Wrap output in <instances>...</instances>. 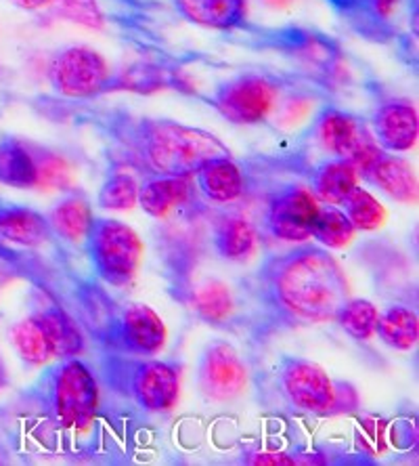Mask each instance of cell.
<instances>
[{
    "label": "cell",
    "mask_w": 419,
    "mask_h": 466,
    "mask_svg": "<svg viewBox=\"0 0 419 466\" xmlns=\"http://www.w3.org/2000/svg\"><path fill=\"white\" fill-rule=\"evenodd\" d=\"M247 294L273 330H279L335 321L350 290L334 255L323 246L302 242L260 260L247 282Z\"/></svg>",
    "instance_id": "1"
},
{
    "label": "cell",
    "mask_w": 419,
    "mask_h": 466,
    "mask_svg": "<svg viewBox=\"0 0 419 466\" xmlns=\"http://www.w3.org/2000/svg\"><path fill=\"white\" fill-rule=\"evenodd\" d=\"M91 120L118 146L124 164L147 175H194L210 157L231 154L214 133L176 120L115 114Z\"/></svg>",
    "instance_id": "2"
},
{
    "label": "cell",
    "mask_w": 419,
    "mask_h": 466,
    "mask_svg": "<svg viewBox=\"0 0 419 466\" xmlns=\"http://www.w3.org/2000/svg\"><path fill=\"white\" fill-rule=\"evenodd\" d=\"M105 385L143 412L164 414L181 395V366L176 361L103 351L97 361Z\"/></svg>",
    "instance_id": "3"
},
{
    "label": "cell",
    "mask_w": 419,
    "mask_h": 466,
    "mask_svg": "<svg viewBox=\"0 0 419 466\" xmlns=\"http://www.w3.org/2000/svg\"><path fill=\"white\" fill-rule=\"evenodd\" d=\"M27 395L59 429H82L99 408V380L80 358L57 360L30 387Z\"/></svg>",
    "instance_id": "4"
},
{
    "label": "cell",
    "mask_w": 419,
    "mask_h": 466,
    "mask_svg": "<svg viewBox=\"0 0 419 466\" xmlns=\"http://www.w3.org/2000/svg\"><path fill=\"white\" fill-rule=\"evenodd\" d=\"M15 351L27 366H46L53 360L80 358L86 351V334L59 303L36 307L11 328Z\"/></svg>",
    "instance_id": "5"
},
{
    "label": "cell",
    "mask_w": 419,
    "mask_h": 466,
    "mask_svg": "<svg viewBox=\"0 0 419 466\" xmlns=\"http://www.w3.org/2000/svg\"><path fill=\"white\" fill-rule=\"evenodd\" d=\"M95 278L112 288H126L133 282L145 255L139 233L118 218H93L82 242Z\"/></svg>",
    "instance_id": "6"
},
{
    "label": "cell",
    "mask_w": 419,
    "mask_h": 466,
    "mask_svg": "<svg viewBox=\"0 0 419 466\" xmlns=\"http://www.w3.org/2000/svg\"><path fill=\"white\" fill-rule=\"evenodd\" d=\"M46 78L59 97L70 101H93L109 95L112 67L99 51L85 45H67L53 53Z\"/></svg>",
    "instance_id": "7"
},
{
    "label": "cell",
    "mask_w": 419,
    "mask_h": 466,
    "mask_svg": "<svg viewBox=\"0 0 419 466\" xmlns=\"http://www.w3.org/2000/svg\"><path fill=\"white\" fill-rule=\"evenodd\" d=\"M281 85L263 72H239L218 82L205 101L233 125H260L279 104Z\"/></svg>",
    "instance_id": "8"
},
{
    "label": "cell",
    "mask_w": 419,
    "mask_h": 466,
    "mask_svg": "<svg viewBox=\"0 0 419 466\" xmlns=\"http://www.w3.org/2000/svg\"><path fill=\"white\" fill-rule=\"evenodd\" d=\"M274 380L279 393L292 408L308 414L340 412L342 390L319 363L298 355H281L274 363Z\"/></svg>",
    "instance_id": "9"
},
{
    "label": "cell",
    "mask_w": 419,
    "mask_h": 466,
    "mask_svg": "<svg viewBox=\"0 0 419 466\" xmlns=\"http://www.w3.org/2000/svg\"><path fill=\"white\" fill-rule=\"evenodd\" d=\"M314 139L332 157L348 162L363 177L384 149L377 146L365 120L335 106H325L313 127Z\"/></svg>",
    "instance_id": "10"
},
{
    "label": "cell",
    "mask_w": 419,
    "mask_h": 466,
    "mask_svg": "<svg viewBox=\"0 0 419 466\" xmlns=\"http://www.w3.org/2000/svg\"><path fill=\"white\" fill-rule=\"evenodd\" d=\"M233 32H244L242 40H235L237 45L256 46V49H277L284 55H290L292 59L304 61L308 67H314V72H332L335 61L340 57L338 45L325 34L302 30V27H256L244 24Z\"/></svg>",
    "instance_id": "11"
},
{
    "label": "cell",
    "mask_w": 419,
    "mask_h": 466,
    "mask_svg": "<svg viewBox=\"0 0 419 466\" xmlns=\"http://www.w3.org/2000/svg\"><path fill=\"white\" fill-rule=\"evenodd\" d=\"M195 385L205 401L231 403L247 389V366L233 342L214 339L199 353Z\"/></svg>",
    "instance_id": "12"
},
{
    "label": "cell",
    "mask_w": 419,
    "mask_h": 466,
    "mask_svg": "<svg viewBox=\"0 0 419 466\" xmlns=\"http://www.w3.org/2000/svg\"><path fill=\"white\" fill-rule=\"evenodd\" d=\"M319 200L304 185H284L269 198L264 210V229L281 242L302 244L311 239V228Z\"/></svg>",
    "instance_id": "13"
},
{
    "label": "cell",
    "mask_w": 419,
    "mask_h": 466,
    "mask_svg": "<svg viewBox=\"0 0 419 466\" xmlns=\"http://www.w3.org/2000/svg\"><path fill=\"white\" fill-rule=\"evenodd\" d=\"M168 340V330L160 315L143 303L124 305L115 351L139 358H155L164 351Z\"/></svg>",
    "instance_id": "14"
},
{
    "label": "cell",
    "mask_w": 419,
    "mask_h": 466,
    "mask_svg": "<svg viewBox=\"0 0 419 466\" xmlns=\"http://www.w3.org/2000/svg\"><path fill=\"white\" fill-rule=\"evenodd\" d=\"M371 133L384 152H411L419 137L417 107L407 99L382 101L371 116Z\"/></svg>",
    "instance_id": "15"
},
{
    "label": "cell",
    "mask_w": 419,
    "mask_h": 466,
    "mask_svg": "<svg viewBox=\"0 0 419 466\" xmlns=\"http://www.w3.org/2000/svg\"><path fill=\"white\" fill-rule=\"evenodd\" d=\"M53 238L55 233L43 212L0 202V250L45 248Z\"/></svg>",
    "instance_id": "16"
},
{
    "label": "cell",
    "mask_w": 419,
    "mask_h": 466,
    "mask_svg": "<svg viewBox=\"0 0 419 466\" xmlns=\"http://www.w3.org/2000/svg\"><path fill=\"white\" fill-rule=\"evenodd\" d=\"M194 194V175H147L139 183L136 207L151 218H166L176 208L185 207Z\"/></svg>",
    "instance_id": "17"
},
{
    "label": "cell",
    "mask_w": 419,
    "mask_h": 466,
    "mask_svg": "<svg viewBox=\"0 0 419 466\" xmlns=\"http://www.w3.org/2000/svg\"><path fill=\"white\" fill-rule=\"evenodd\" d=\"M194 185L208 202L231 204L245 194V173L233 157L214 156L194 173Z\"/></svg>",
    "instance_id": "18"
},
{
    "label": "cell",
    "mask_w": 419,
    "mask_h": 466,
    "mask_svg": "<svg viewBox=\"0 0 419 466\" xmlns=\"http://www.w3.org/2000/svg\"><path fill=\"white\" fill-rule=\"evenodd\" d=\"M170 3L178 17L205 30L226 34L247 22L245 0H170Z\"/></svg>",
    "instance_id": "19"
},
{
    "label": "cell",
    "mask_w": 419,
    "mask_h": 466,
    "mask_svg": "<svg viewBox=\"0 0 419 466\" xmlns=\"http://www.w3.org/2000/svg\"><path fill=\"white\" fill-rule=\"evenodd\" d=\"M363 179L374 183L384 194L393 198L401 204L414 207L417 204L419 189H417V175L414 167L396 154L382 152L377 160L371 164L369 170L363 175Z\"/></svg>",
    "instance_id": "20"
},
{
    "label": "cell",
    "mask_w": 419,
    "mask_h": 466,
    "mask_svg": "<svg viewBox=\"0 0 419 466\" xmlns=\"http://www.w3.org/2000/svg\"><path fill=\"white\" fill-rule=\"evenodd\" d=\"M346 22L361 34L375 36H394L393 19L403 0H327Z\"/></svg>",
    "instance_id": "21"
},
{
    "label": "cell",
    "mask_w": 419,
    "mask_h": 466,
    "mask_svg": "<svg viewBox=\"0 0 419 466\" xmlns=\"http://www.w3.org/2000/svg\"><path fill=\"white\" fill-rule=\"evenodd\" d=\"M258 244V229L244 215H224L212 231V248L229 263H244L252 258Z\"/></svg>",
    "instance_id": "22"
},
{
    "label": "cell",
    "mask_w": 419,
    "mask_h": 466,
    "mask_svg": "<svg viewBox=\"0 0 419 466\" xmlns=\"http://www.w3.org/2000/svg\"><path fill=\"white\" fill-rule=\"evenodd\" d=\"M356 185H359V175L340 157H327L314 164L308 173V189L319 202L334 204V207H340Z\"/></svg>",
    "instance_id": "23"
},
{
    "label": "cell",
    "mask_w": 419,
    "mask_h": 466,
    "mask_svg": "<svg viewBox=\"0 0 419 466\" xmlns=\"http://www.w3.org/2000/svg\"><path fill=\"white\" fill-rule=\"evenodd\" d=\"M93 204L82 194H67L46 212L55 238L64 239L70 246H82L86 238V231L93 223Z\"/></svg>",
    "instance_id": "24"
},
{
    "label": "cell",
    "mask_w": 419,
    "mask_h": 466,
    "mask_svg": "<svg viewBox=\"0 0 419 466\" xmlns=\"http://www.w3.org/2000/svg\"><path fill=\"white\" fill-rule=\"evenodd\" d=\"M187 305L191 307L199 319L208 324H224L229 321L237 309L235 294L233 288L218 278H202L189 290Z\"/></svg>",
    "instance_id": "25"
},
{
    "label": "cell",
    "mask_w": 419,
    "mask_h": 466,
    "mask_svg": "<svg viewBox=\"0 0 419 466\" xmlns=\"http://www.w3.org/2000/svg\"><path fill=\"white\" fill-rule=\"evenodd\" d=\"M0 183L13 189L38 187L36 149L17 137L0 139Z\"/></svg>",
    "instance_id": "26"
},
{
    "label": "cell",
    "mask_w": 419,
    "mask_h": 466,
    "mask_svg": "<svg viewBox=\"0 0 419 466\" xmlns=\"http://www.w3.org/2000/svg\"><path fill=\"white\" fill-rule=\"evenodd\" d=\"M375 334L393 351H411L419 340L417 313L404 305H390L380 311Z\"/></svg>",
    "instance_id": "27"
},
{
    "label": "cell",
    "mask_w": 419,
    "mask_h": 466,
    "mask_svg": "<svg viewBox=\"0 0 419 466\" xmlns=\"http://www.w3.org/2000/svg\"><path fill=\"white\" fill-rule=\"evenodd\" d=\"M354 236L356 229L354 225L348 221L344 210L340 207H334V204L319 202L317 217H314L311 228L313 239H317L323 248L340 250L346 248V246L354 239Z\"/></svg>",
    "instance_id": "28"
},
{
    "label": "cell",
    "mask_w": 419,
    "mask_h": 466,
    "mask_svg": "<svg viewBox=\"0 0 419 466\" xmlns=\"http://www.w3.org/2000/svg\"><path fill=\"white\" fill-rule=\"evenodd\" d=\"M348 221L354 225L356 231H375L386 223L388 212L377 202L374 194H369L365 187H356L346 196V200L340 204Z\"/></svg>",
    "instance_id": "29"
},
{
    "label": "cell",
    "mask_w": 419,
    "mask_h": 466,
    "mask_svg": "<svg viewBox=\"0 0 419 466\" xmlns=\"http://www.w3.org/2000/svg\"><path fill=\"white\" fill-rule=\"evenodd\" d=\"M377 318H380V309L367 299H350L342 309L335 315L342 330H344L350 339L354 340H371L375 337Z\"/></svg>",
    "instance_id": "30"
},
{
    "label": "cell",
    "mask_w": 419,
    "mask_h": 466,
    "mask_svg": "<svg viewBox=\"0 0 419 466\" xmlns=\"http://www.w3.org/2000/svg\"><path fill=\"white\" fill-rule=\"evenodd\" d=\"M139 200V181L128 170H115L99 187L97 204L103 210H130Z\"/></svg>",
    "instance_id": "31"
},
{
    "label": "cell",
    "mask_w": 419,
    "mask_h": 466,
    "mask_svg": "<svg viewBox=\"0 0 419 466\" xmlns=\"http://www.w3.org/2000/svg\"><path fill=\"white\" fill-rule=\"evenodd\" d=\"M36 160H38V187H49V189H70L74 183L72 168L64 157L57 154L43 152L36 149Z\"/></svg>",
    "instance_id": "32"
},
{
    "label": "cell",
    "mask_w": 419,
    "mask_h": 466,
    "mask_svg": "<svg viewBox=\"0 0 419 466\" xmlns=\"http://www.w3.org/2000/svg\"><path fill=\"white\" fill-rule=\"evenodd\" d=\"M247 464H296L294 458H285V454H273V451H258L254 458H245Z\"/></svg>",
    "instance_id": "33"
},
{
    "label": "cell",
    "mask_w": 419,
    "mask_h": 466,
    "mask_svg": "<svg viewBox=\"0 0 419 466\" xmlns=\"http://www.w3.org/2000/svg\"><path fill=\"white\" fill-rule=\"evenodd\" d=\"M13 3L24 11H40V9H49L53 0H13Z\"/></svg>",
    "instance_id": "34"
},
{
    "label": "cell",
    "mask_w": 419,
    "mask_h": 466,
    "mask_svg": "<svg viewBox=\"0 0 419 466\" xmlns=\"http://www.w3.org/2000/svg\"><path fill=\"white\" fill-rule=\"evenodd\" d=\"M9 387V374H6V368H5V361L0 358V390Z\"/></svg>",
    "instance_id": "35"
},
{
    "label": "cell",
    "mask_w": 419,
    "mask_h": 466,
    "mask_svg": "<svg viewBox=\"0 0 419 466\" xmlns=\"http://www.w3.org/2000/svg\"><path fill=\"white\" fill-rule=\"evenodd\" d=\"M3 456H5V454H3V451H0V464H3V462H5V458H3Z\"/></svg>",
    "instance_id": "36"
}]
</instances>
